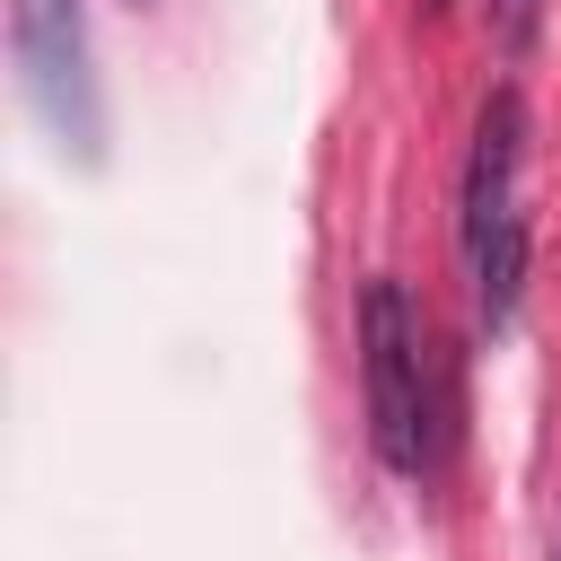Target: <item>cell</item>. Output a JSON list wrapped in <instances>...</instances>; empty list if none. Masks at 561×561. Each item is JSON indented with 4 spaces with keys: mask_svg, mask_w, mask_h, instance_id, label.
<instances>
[{
    "mask_svg": "<svg viewBox=\"0 0 561 561\" xmlns=\"http://www.w3.org/2000/svg\"><path fill=\"white\" fill-rule=\"evenodd\" d=\"M359 377H368V438L386 473H421L430 456V394H421V316L403 280H368L359 298Z\"/></svg>",
    "mask_w": 561,
    "mask_h": 561,
    "instance_id": "6da1fadb",
    "label": "cell"
},
{
    "mask_svg": "<svg viewBox=\"0 0 561 561\" xmlns=\"http://www.w3.org/2000/svg\"><path fill=\"white\" fill-rule=\"evenodd\" d=\"M9 44H18V70H26L35 105L53 114V131L88 149V140H96V96H88V35H79V0H18Z\"/></svg>",
    "mask_w": 561,
    "mask_h": 561,
    "instance_id": "7a4b0ae2",
    "label": "cell"
},
{
    "mask_svg": "<svg viewBox=\"0 0 561 561\" xmlns=\"http://www.w3.org/2000/svg\"><path fill=\"white\" fill-rule=\"evenodd\" d=\"M517 167H526V96L517 88H491V105H482V123H473V158H465V263L491 245V237H508V228H526L517 219Z\"/></svg>",
    "mask_w": 561,
    "mask_h": 561,
    "instance_id": "3957f363",
    "label": "cell"
},
{
    "mask_svg": "<svg viewBox=\"0 0 561 561\" xmlns=\"http://www.w3.org/2000/svg\"><path fill=\"white\" fill-rule=\"evenodd\" d=\"M482 18H491V44H500V53L517 61V53L535 44V26H543V0H491Z\"/></svg>",
    "mask_w": 561,
    "mask_h": 561,
    "instance_id": "277c9868",
    "label": "cell"
},
{
    "mask_svg": "<svg viewBox=\"0 0 561 561\" xmlns=\"http://www.w3.org/2000/svg\"><path fill=\"white\" fill-rule=\"evenodd\" d=\"M438 9H447V0H421V18H438Z\"/></svg>",
    "mask_w": 561,
    "mask_h": 561,
    "instance_id": "5b68a950",
    "label": "cell"
},
{
    "mask_svg": "<svg viewBox=\"0 0 561 561\" xmlns=\"http://www.w3.org/2000/svg\"><path fill=\"white\" fill-rule=\"evenodd\" d=\"M552 561H561V543H552Z\"/></svg>",
    "mask_w": 561,
    "mask_h": 561,
    "instance_id": "8992f818",
    "label": "cell"
}]
</instances>
